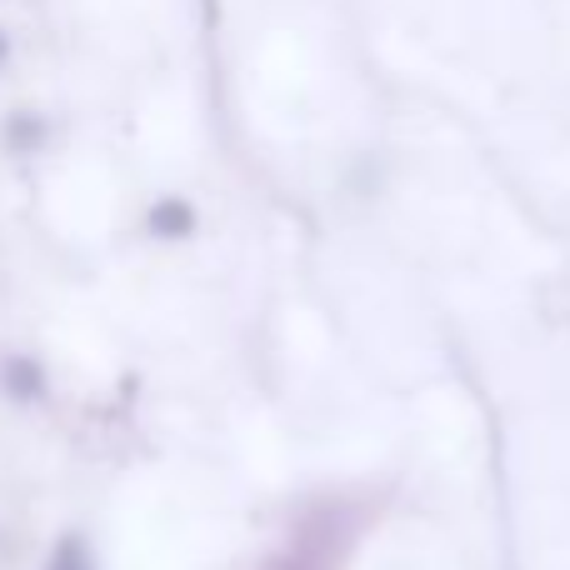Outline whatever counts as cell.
<instances>
[{
    "label": "cell",
    "mask_w": 570,
    "mask_h": 570,
    "mask_svg": "<svg viewBox=\"0 0 570 570\" xmlns=\"http://www.w3.org/2000/svg\"><path fill=\"white\" fill-rule=\"evenodd\" d=\"M6 371H10L6 385H10L16 395H40V365H36V361H10Z\"/></svg>",
    "instance_id": "277c9868"
},
{
    "label": "cell",
    "mask_w": 570,
    "mask_h": 570,
    "mask_svg": "<svg viewBox=\"0 0 570 570\" xmlns=\"http://www.w3.org/2000/svg\"><path fill=\"white\" fill-rule=\"evenodd\" d=\"M46 570H96V561H90V551H86L80 535H66V541L56 546V556H50Z\"/></svg>",
    "instance_id": "3957f363"
},
{
    "label": "cell",
    "mask_w": 570,
    "mask_h": 570,
    "mask_svg": "<svg viewBox=\"0 0 570 570\" xmlns=\"http://www.w3.org/2000/svg\"><path fill=\"white\" fill-rule=\"evenodd\" d=\"M0 146H6L10 156H40V150L50 146V116H40V110H30V106L10 110V116L0 120Z\"/></svg>",
    "instance_id": "7a4b0ae2"
},
{
    "label": "cell",
    "mask_w": 570,
    "mask_h": 570,
    "mask_svg": "<svg viewBox=\"0 0 570 570\" xmlns=\"http://www.w3.org/2000/svg\"><path fill=\"white\" fill-rule=\"evenodd\" d=\"M146 236L150 240H166V246H176V240H190L196 236V226H200V216H196V206H190L186 196H160V200H150L146 206Z\"/></svg>",
    "instance_id": "6da1fadb"
},
{
    "label": "cell",
    "mask_w": 570,
    "mask_h": 570,
    "mask_svg": "<svg viewBox=\"0 0 570 570\" xmlns=\"http://www.w3.org/2000/svg\"><path fill=\"white\" fill-rule=\"evenodd\" d=\"M10 60H16V36H10V30L0 26V76L10 70Z\"/></svg>",
    "instance_id": "5b68a950"
}]
</instances>
